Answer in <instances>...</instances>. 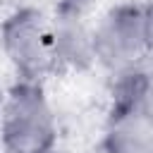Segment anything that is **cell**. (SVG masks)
<instances>
[{
    "instance_id": "obj_1",
    "label": "cell",
    "mask_w": 153,
    "mask_h": 153,
    "mask_svg": "<svg viewBox=\"0 0 153 153\" xmlns=\"http://www.w3.org/2000/svg\"><path fill=\"white\" fill-rule=\"evenodd\" d=\"M91 55L112 76L141 69L153 55L148 7L134 2L110 7L91 29Z\"/></svg>"
},
{
    "instance_id": "obj_2",
    "label": "cell",
    "mask_w": 153,
    "mask_h": 153,
    "mask_svg": "<svg viewBox=\"0 0 153 153\" xmlns=\"http://www.w3.org/2000/svg\"><path fill=\"white\" fill-rule=\"evenodd\" d=\"M57 120L41 81L19 79L5 91L0 112L2 153H43L55 148Z\"/></svg>"
},
{
    "instance_id": "obj_3",
    "label": "cell",
    "mask_w": 153,
    "mask_h": 153,
    "mask_svg": "<svg viewBox=\"0 0 153 153\" xmlns=\"http://www.w3.org/2000/svg\"><path fill=\"white\" fill-rule=\"evenodd\" d=\"M0 48L19 79L41 81L57 65L53 22L33 7H19L0 26Z\"/></svg>"
},
{
    "instance_id": "obj_4",
    "label": "cell",
    "mask_w": 153,
    "mask_h": 153,
    "mask_svg": "<svg viewBox=\"0 0 153 153\" xmlns=\"http://www.w3.org/2000/svg\"><path fill=\"white\" fill-rule=\"evenodd\" d=\"M100 141L112 153H153V122L129 98L115 93Z\"/></svg>"
},
{
    "instance_id": "obj_5",
    "label": "cell",
    "mask_w": 153,
    "mask_h": 153,
    "mask_svg": "<svg viewBox=\"0 0 153 153\" xmlns=\"http://www.w3.org/2000/svg\"><path fill=\"white\" fill-rule=\"evenodd\" d=\"M115 93L129 98L151 122H153V69H136L117 76Z\"/></svg>"
},
{
    "instance_id": "obj_6",
    "label": "cell",
    "mask_w": 153,
    "mask_h": 153,
    "mask_svg": "<svg viewBox=\"0 0 153 153\" xmlns=\"http://www.w3.org/2000/svg\"><path fill=\"white\" fill-rule=\"evenodd\" d=\"M86 153H112V151H110V148H108L103 141H98V143H96V146H91Z\"/></svg>"
},
{
    "instance_id": "obj_7",
    "label": "cell",
    "mask_w": 153,
    "mask_h": 153,
    "mask_svg": "<svg viewBox=\"0 0 153 153\" xmlns=\"http://www.w3.org/2000/svg\"><path fill=\"white\" fill-rule=\"evenodd\" d=\"M148 7V22H151V36H153V5H146Z\"/></svg>"
},
{
    "instance_id": "obj_8",
    "label": "cell",
    "mask_w": 153,
    "mask_h": 153,
    "mask_svg": "<svg viewBox=\"0 0 153 153\" xmlns=\"http://www.w3.org/2000/svg\"><path fill=\"white\" fill-rule=\"evenodd\" d=\"M2 100H5V91L0 88V112H2Z\"/></svg>"
},
{
    "instance_id": "obj_9",
    "label": "cell",
    "mask_w": 153,
    "mask_h": 153,
    "mask_svg": "<svg viewBox=\"0 0 153 153\" xmlns=\"http://www.w3.org/2000/svg\"><path fill=\"white\" fill-rule=\"evenodd\" d=\"M43 153H57V151H55V148H50V151H43Z\"/></svg>"
}]
</instances>
